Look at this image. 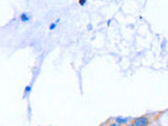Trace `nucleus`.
Returning <instances> with one entry per match:
<instances>
[{
    "mask_svg": "<svg viewBox=\"0 0 168 126\" xmlns=\"http://www.w3.org/2000/svg\"><path fill=\"white\" fill-rule=\"evenodd\" d=\"M133 125L135 126H149V123H150V120H149L148 117L146 116H141L138 117L133 120Z\"/></svg>",
    "mask_w": 168,
    "mask_h": 126,
    "instance_id": "1",
    "label": "nucleus"
},
{
    "mask_svg": "<svg viewBox=\"0 0 168 126\" xmlns=\"http://www.w3.org/2000/svg\"><path fill=\"white\" fill-rule=\"evenodd\" d=\"M115 122L117 124H128V119L127 118H121V117H118L115 119Z\"/></svg>",
    "mask_w": 168,
    "mask_h": 126,
    "instance_id": "2",
    "label": "nucleus"
},
{
    "mask_svg": "<svg viewBox=\"0 0 168 126\" xmlns=\"http://www.w3.org/2000/svg\"><path fill=\"white\" fill-rule=\"evenodd\" d=\"M20 18H21V20H22V21H28V20L29 19V17L28 15H26L25 13H23V14H22V15L20 16Z\"/></svg>",
    "mask_w": 168,
    "mask_h": 126,
    "instance_id": "3",
    "label": "nucleus"
},
{
    "mask_svg": "<svg viewBox=\"0 0 168 126\" xmlns=\"http://www.w3.org/2000/svg\"><path fill=\"white\" fill-rule=\"evenodd\" d=\"M56 26H57V23H56V22H55V23H52L51 25H49V29H54Z\"/></svg>",
    "mask_w": 168,
    "mask_h": 126,
    "instance_id": "4",
    "label": "nucleus"
},
{
    "mask_svg": "<svg viewBox=\"0 0 168 126\" xmlns=\"http://www.w3.org/2000/svg\"><path fill=\"white\" fill-rule=\"evenodd\" d=\"M29 91H31V86H26L25 91H24V93H25V94H29Z\"/></svg>",
    "mask_w": 168,
    "mask_h": 126,
    "instance_id": "5",
    "label": "nucleus"
},
{
    "mask_svg": "<svg viewBox=\"0 0 168 126\" xmlns=\"http://www.w3.org/2000/svg\"><path fill=\"white\" fill-rule=\"evenodd\" d=\"M79 3H80L81 5H84V4L86 3V1H85V0H84V1H83V0H80V1H79Z\"/></svg>",
    "mask_w": 168,
    "mask_h": 126,
    "instance_id": "6",
    "label": "nucleus"
},
{
    "mask_svg": "<svg viewBox=\"0 0 168 126\" xmlns=\"http://www.w3.org/2000/svg\"><path fill=\"white\" fill-rule=\"evenodd\" d=\"M108 126H120V125H119V124H117V123H116V122H113V123H110V124L108 125Z\"/></svg>",
    "mask_w": 168,
    "mask_h": 126,
    "instance_id": "7",
    "label": "nucleus"
},
{
    "mask_svg": "<svg viewBox=\"0 0 168 126\" xmlns=\"http://www.w3.org/2000/svg\"><path fill=\"white\" fill-rule=\"evenodd\" d=\"M127 126H135V125H133V123L131 122V123H128V124H127Z\"/></svg>",
    "mask_w": 168,
    "mask_h": 126,
    "instance_id": "8",
    "label": "nucleus"
}]
</instances>
